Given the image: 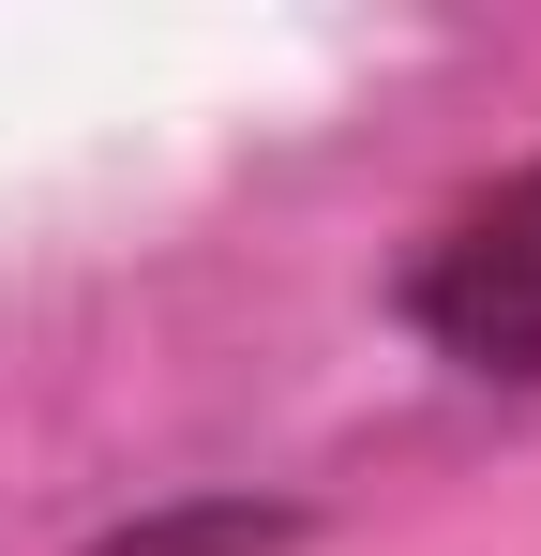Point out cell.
<instances>
[{"instance_id":"1","label":"cell","mask_w":541,"mask_h":556,"mask_svg":"<svg viewBox=\"0 0 541 556\" xmlns=\"http://www.w3.org/2000/svg\"><path fill=\"white\" fill-rule=\"evenodd\" d=\"M406 316H422L437 362L496 376V391H527V376H541V166H512L496 195H466L437 241H422Z\"/></svg>"},{"instance_id":"2","label":"cell","mask_w":541,"mask_h":556,"mask_svg":"<svg viewBox=\"0 0 541 556\" xmlns=\"http://www.w3.org/2000/svg\"><path fill=\"white\" fill-rule=\"evenodd\" d=\"M286 542V511H196V527H121V542H90V556H256Z\"/></svg>"}]
</instances>
